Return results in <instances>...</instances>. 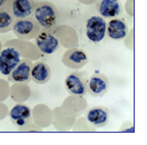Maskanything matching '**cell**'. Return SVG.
Wrapping results in <instances>:
<instances>
[{
    "label": "cell",
    "instance_id": "5bb4252c",
    "mask_svg": "<svg viewBox=\"0 0 147 145\" xmlns=\"http://www.w3.org/2000/svg\"><path fill=\"white\" fill-rule=\"evenodd\" d=\"M51 78V69L47 63L43 61L36 62L31 69V79L37 84H45Z\"/></svg>",
    "mask_w": 147,
    "mask_h": 145
},
{
    "label": "cell",
    "instance_id": "6da1fadb",
    "mask_svg": "<svg viewBox=\"0 0 147 145\" xmlns=\"http://www.w3.org/2000/svg\"><path fill=\"white\" fill-rule=\"evenodd\" d=\"M34 19L39 24L42 30L52 33L57 26L56 7L47 1H34Z\"/></svg>",
    "mask_w": 147,
    "mask_h": 145
},
{
    "label": "cell",
    "instance_id": "5b68a950",
    "mask_svg": "<svg viewBox=\"0 0 147 145\" xmlns=\"http://www.w3.org/2000/svg\"><path fill=\"white\" fill-rule=\"evenodd\" d=\"M21 61V53L16 48L8 47L0 52V73L9 76Z\"/></svg>",
    "mask_w": 147,
    "mask_h": 145
},
{
    "label": "cell",
    "instance_id": "3957f363",
    "mask_svg": "<svg viewBox=\"0 0 147 145\" xmlns=\"http://www.w3.org/2000/svg\"><path fill=\"white\" fill-rule=\"evenodd\" d=\"M87 82L86 73L74 71L65 78L64 86L69 94L84 96L87 93Z\"/></svg>",
    "mask_w": 147,
    "mask_h": 145
},
{
    "label": "cell",
    "instance_id": "ba28073f",
    "mask_svg": "<svg viewBox=\"0 0 147 145\" xmlns=\"http://www.w3.org/2000/svg\"><path fill=\"white\" fill-rule=\"evenodd\" d=\"M109 81L103 74H94L87 82V92L92 96L100 97L107 92Z\"/></svg>",
    "mask_w": 147,
    "mask_h": 145
},
{
    "label": "cell",
    "instance_id": "9c48e42d",
    "mask_svg": "<svg viewBox=\"0 0 147 145\" xmlns=\"http://www.w3.org/2000/svg\"><path fill=\"white\" fill-rule=\"evenodd\" d=\"M33 63L29 59H21L20 63L9 75V80L16 83H28L31 80V69Z\"/></svg>",
    "mask_w": 147,
    "mask_h": 145
},
{
    "label": "cell",
    "instance_id": "7c38bea8",
    "mask_svg": "<svg viewBox=\"0 0 147 145\" xmlns=\"http://www.w3.org/2000/svg\"><path fill=\"white\" fill-rule=\"evenodd\" d=\"M109 120V111L102 106L91 108L87 113V121L95 128L106 126Z\"/></svg>",
    "mask_w": 147,
    "mask_h": 145
},
{
    "label": "cell",
    "instance_id": "e0dca14e",
    "mask_svg": "<svg viewBox=\"0 0 147 145\" xmlns=\"http://www.w3.org/2000/svg\"><path fill=\"white\" fill-rule=\"evenodd\" d=\"M10 3L11 0H0V11L10 8Z\"/></svg>",
    "mask_w": 147,
    "mask_h": 145
},
{
    "label": "cell",
    "instance_id": "7a4b0ae2",
    "mask_svg": "<svg viewBox=\"0 0 147 145\" xmlns=\"http://www.w3.org/2000/svg\"><path fill=\"white\" fill-rule=\"evenodd\" d=\"M12 31L16 37L23 40H31L35 38L41 31L39 24L32 16L14 20Z\"/></svg>",
    "mask_w": 147,
    "mask_h": 145
},
{
    "label": "cell",
    "instance_id": "277c9868",
    "mask_svg": "<svg viewBox=\"0 0 147 145\" xmlns=\"http://www.w3.org/2000/svg\"><path fill=\"white\" fill-rule=\"evenodd\" d=\"M106 34V23L101 16H92L86 24V35L91 42L102 41Z\"/></svg>",
    "mask_w": 147,
    "mask_h": 145
},
{
    "label": "cell",
    "instance_id": "9a60e30c",
    "mask_svg": "<svg viewBox=\"0 0 147 145\" xmlns=\"http://www.w3.org/2000/svg\"><path fill=\"white\" fill-rule=\"evenodd\" d=\"M106 28L108 37L113 40H122L128 34V26L123 20L113 19L106 25Z\"/></svg>",
    "mask_w": 147,
    "mask_h": 145
},
{
    "label": "cell",
    "instance_id": "2e32d148",
    "mask_svg": "<svg viewBox=\"0 0 147 145\" xmlns=\"http://www.w3.org/2000/svg\"><path fill=\"white\" fill-rule=\"evenodd\" d=\"M14 16H12L10 8L0 11V33H7L12 29L14 23Z\"/></svg>",
    "mask_w": 147,
    "mask_h": 145
},
{
    "label": "cell",
    "instance_id": "52a82bcc",
    "mask_svg": "<svg viewBox=\"0 0 147 145\" xmlns=\"http://www.w3.org/2000/svg\"><path fill=\"white\" fill-rule=\"evenodd\" d=\"M61 60L65 67L69 69H78L87 65L88 56L85 51L79 48H71L64 52Z\"/></svg>",
    "mask_w": 147,
    "mask_h": 145
},
{
    "label": "cell",
    "instance_id": "30bf717a",
    "mask_svg": "<svg viewBox=\"0 0 147 145\" xmlns=\"http://www.w3.org/2000/svg\"><path fill=\"white\" fill-rule=\"evenodd\" d=\"M10 10L16 20L31 16L34 11V0H11Z\"/></svg>",
    "mask_w": 147,
    "mask_h": 145
},
{
    "label": "cell",
    "instance_id": "8fae6325",
    "mask_svg": "<svg viewBox=\"0 0 147 145\" xmlns=\"http://www.w3.org/2000/svg\"><path fill=\"white\" fill-rule=\"evenodd\" d=\"M31 109L29 106L24 104H16L9 111L10 120L16 126L24 127L30 122L31 120Z\"/></svg>",
    "mask_w": 147,
    "mask_h": 145
},
{
    "label": "cell",
    "instance_id": "8992f818",
    "mask_svg": "<svg viewBox=\"0 0 147 145\" xmlns=\"http://www.w3.org/2000/svg\"><path fill=\"white\" fill-rule=\"evenodd\" d=\"M36 45L44 54H52L60 47V43L54 35L48 31L42 30L36 37Z\"/></svg>",
    "mask_w": 147,
    "mask_h": 145
},
{
    "label": "cell",
    "instance_id": "4fadbf2b",
    "mask_svg": "<svg viewBox=\"0 0 147 145\" xmlns=\"http://www.w3.org/2000/svg\"><path fill=\"white\" fill-rule=\"evenodd\" d=\"M97 10L102 18L113 19L122 12V6L119 0H100L97 4Z\"/></svg>",
    "mask_w": 147,
    "mask_h": 145
}]
</instances>
